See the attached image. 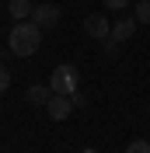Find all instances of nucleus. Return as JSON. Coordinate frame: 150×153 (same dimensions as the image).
I'll return each instance as SVG.
<instances>
[{
	"instance_id": "nucleus-1",
	"label": "nucleus",
	"mask_w": 150,
	"mask_h": 153,
	"mask_svg": "<svg viewBox=\"0 0 150 153\" xmlns=\"http://www.w3.org/2000/svg\"><path fill=\"white\" fill-rule=\"evenodd\" d=\"M7 45H10V52L14 56H35L38 52V45H42V28H38L35 21H18L14 28H10V35H7Z\"/></svg>"
},
{
	"instance_id": "nucleus-2",
	"label": "nucleus",
	"mask_w": 150,
	"mask_h": 153,
	"mask_svg": "<svg viewBox=\"0 0 150 153\" xmlns=\"http://www.w3.org/2000/svg\"><path fill=\"white\" fill-rule=\"evenodd\" d=\"M49 87H52V94H77L80 91V70L74 66V63H59L56 70H52V76H49Z\"/></svg>"
},
{
	"instance_id": "nucleus-3",
	"label": "nucleus",
	"mask_w": 150,
	"mask_h": 153,
	"mask_svg": "<svg viewBox=\"0 0 150 153\" xmlns=\"http://www.w3.org/2000/svg\"><path fill=\"white\" fill-rule=\"evenodd\" d=\"M84 35L94 38V42H105V38H112V25L105 14H87L84 18Z\"/></svg>"
},
{
	"instance_id": "nucleus-4",
	"label": "nucleus",
	"mask_w": 150,
	"mask_h": 153,
	"mask_svg": "<svg viewBox=\"0 0 150 153\" xmlns=\"http://www.w3.org/2000/svg\"><path fill=\"white\" fill-rule=\"evenodd\" d=\"M59 18H63V10L52 7V4H38V7H32V21H35L42 31L52 28V25H59Z\"/></svg>"
},
{
	"instance_id": "nucleus-5",
	"label": "nucleus",
	"mask_w": 150,
	"mask_h": 153,
	"mask_svg": "<svg viewBox=\"0 0 150 153\" xmlns=\"http://www.w3.org/2000/svg\"><path fill=\"white\" fill-rule=\"evenodd\" d=\"M74 101H70V97L66 94H52L49 97V105H46V111H49V118H52V122H63V118H70V115H74Z\"/></svg>"
},
{
	"instance_id": "nucleus-6",
	"label": "nucleus",
	"mask_w": 150,
	"mask_h": 153,
	"mask_svg": "<svg viewBox=\"0 0 150 153\" xmlns=\"http://www.w3.org/2000/svg\"><path fill=\"white\" fill-rule=\"evenodd\" d=\"M136 25H140L136 18H119V21L112 25V38H115V42H129L133 31H136Z\"/></svg>"
},
{
	"instance_id": "nucleus-7",
	"label": "nucleus",
	"mask_w": 150,
	"mask_h": 153,
	"mask_svg": "<svg viewBox=\"0 0 150 153\" xmlns=\"http://www.w3.org/2000/svg\"><path fill=\"white\" fill-rule=\"evenodd\" d=\"M49 97H52V87H46V84H35V87H28V105L46 108V105H49Z\"/></svg>"
},
{
	"instance_id": "nucleus-8",
	"label": "nucleus",
	"mask_w": 150,
	"mask_h": 153,
	"mask_svg": "<svg viewBox=\"0 0 150 153\" xmlns=\"http://www.w3.org/2000/svg\"><path fill=\"white\" fill-rule=\"evenodd\" d=\"M7 10H10V18H14V21H28V18H32V0H10Z\"/></svg>"
},
{
	"instance_id": "nucleus-9",
	"label": "nucleus",
	"mask_w": 150,
	"mask_h": 153,
	"mask_svg": "<svg viewBox=\"0 0 150 153\" xmlns=\"http://www.w3.org/2000/svg\"><path fill=\"white\" fill-rule=\"evenodd\" d=\"M133 18L140 21V25H150V0H140V7H136V14Z\"/></svg>"
},
{
	"instance_id": "nucleus-10",
	"label": "nucleus",
	"mask_w": 150,
	"mask_h": 153,
	"mask_svg": "<svg viewBox=\"0 0 150 153\" xmlns=\"http://www.w3.org/2000/svg\"><path fill=\"white\" fill-rule=\"evenodd\" d=\"M126 153H150V143L147 139H133V143L126 146Z\"/></svg>"
},
{
	"instance_id": "nucleus-11",
	"label": "nucleus",
	"mask_w": 150,
	"mask_h": 153,
	"mask_svg": "<svg viewBox=\"0 0 150 153\" xmlns=\"http://www.w3.org/2000/svg\"><path fill=\"white\" fill-rule=\"evenodd\" d=\"M101 45H105V52H108V56H119V49H122V42H115V38H105Z\"/></svg>"
},
{
	"instance_id": "nucleus-12",
	"label": "nucleus",
	"mask_w": 150,
	"mask_h": 153,
	"mask_svg": "<svg viewBox=\"0 0 150 153\" xmlns=\"http://www.w3.org/2000/svg\"><path fill=\"white\" fill-rule=\"evenodd\" d=\"M7 87H10V70L4 66V63H0V94H4Z\"/></svg>"
},
{
	"instance_id": "nucleus-13",
	"label": "nucleus",
	"mask_w": 150,
	"mask_h": 153,
	"mask_svg": "<svg viewBox=\"0 0 150 153\" xmlns=\"http://www.w3.org/2000/svg\"><path fill=\"white\" fill-rule=\"evenodd\" d=\"M101 4L108 10H126V7H129V0H101Z\"/></svg>"
},
{
	"instance_id": "nucleus-14",
	"label": "nucleus",
	"mask_w": 150,
	"mask_h": 153,
	"mask_svg": "<svg viewBox=\"0 0 150 153\" xmlns=\"http://www.w3.org/2000/svg\"><path fill=\"white\" fill-rule=\"evenodd\" d=\"M70 101H74V105H77V108H84V105H87V97H84V94H80V91H77V94H70Z\"/></svg>"
}]
</instances>
